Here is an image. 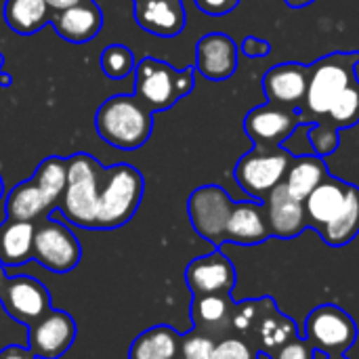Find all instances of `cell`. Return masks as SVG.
Segmentation results:
<instances>
[{
  "mask_svg": "<svg viewBox=\"0 0 359 359\" xmlns=\"http://www.w3.org/2000/svg\"><path fill=\"white\" fill-rule=\"evenodd\" d=\"M326 359H349L347 355H324Z\"/></svg>",
  "mask_w": 359,
  "mask_h": 359,
  "instance_id": "43",
  "label": "cell"
},
{
  "mask_svg": "<svg viewBox=\"0 0 359 359\" xmlns=\"http://www.w3.org/2000/svg\"><path fill=\"white\" fill-rule=\"evenodd\" d=\"M263 204L267 210L271 238L292 240V238H299L305 229H309L303 200H297L294 196H290L284 185H278L265 198Z\"/></svg>",
  "mask_w": 359,
  "mask_h": 359,
  "instance_id": "19",
  "label": "cell"
},
{
  "mask_svg": "<svg viewBox=\"0 0 359 359\" xmlns=\"http://www.w3.org/2000/svg\"><path fill=\"white\" fill-rule=\"evenodd\" d=\"M50 23L63 40L72 44H84L95 40L103 29V11L95 0H86L82 4L53 13Z\"/></svg>",
  "mask_w": 359,
  "mask_h": 359,
  "instance_id": "20",
  "label": "cell"
},
{
  "mask_svg": "<svg viewBox=\"0 0 359 359\" xmlns=\"http://www.w3.org/2000/svg\"><path fill=\"white\" fill-rule=\"evenodd\" d=\"M351 183L332 177L330 172L322 179V183L305 198V215L307 225L324 236L343 215L349 200Z\"/></svg>",
  "mask_w": 359,
  "mask_h": 359,
  "instance_id": "14",
  "label": "cell"
},
{
  "mask_svg": "<svg viewBox=\"0 0 359 359\" xmlns=\"http://www.w3.org/2000/svg\"><path fill=\"white\" fill-rule=\"evenodd\" d=\"M328 175V166L322 156L316 154H305V156H294L282 185L290 196L297 200H303L322 183V179Z\"/></svg>",
  "mask_w": 359,
  "mask_h": 359,
  "instance_id": "23",
  "label": "cell"
},
{
  "mask_svg": "<svg viewBox=\"0 0 359 359\" xmlns=\"http://www.w3.org/2000/svg\"><path fill=\"white\" fill-rule=\"evenodd\" d=\"M255 334L259 339V351L265 353V355H269L273 349L288 343L290 339L299 337L297 334V324L290 318H286L276 305L265 313V318L261 320Z\"/></svg>",
  "mask_w": 359,
  "mask_h": 359,
  "instance_id": "27",
  "label": "cell"
},
{
  "mask_svg": "<svg viewBox=\"0 0 359 359\" xmlns=\"http://www.w3.org/2000/svg\"><path fill=\"white\" fill-rule=\"evenodd\" d=\"M233 204L236 202L221 185H202L194 189L187 200V215L191 227L215 248H221L225 244V229Z\"/></svg>",
  "mask_w": 359,
  "mask_h": 359,
  "instance_id": "10",
  "label": "cell"
},
{
  "mask_svg": "<svg viewBox=\"0 0 359 359\" xmlns=\"http://www.w3.org/2000/svg\"><path fill=\"white\" fill-rule=\"evenodd\" d=\"M215 345L217 343L212 341V337L204 332H196L181 341V355L183 359H212Z\"/></svg>",
  "mask_w": 359,
  "mask_h": 359,
  "instance_id": "34",
  "label": "cell"
},
{
  "mask_svg": "<svg viewBox=\"0 0 359 359\" xmlns=\"http://www.w3.org/2000/svg\"><path fill=\"white\" fill-rule=\"evenodd\" d=\"M103 170L105 166L90 154L67 158V185L57 206L67 223L82 229H97Z\"/></svg>",
  "mask_w": 359,
  "mask_h": 359,
  "instance_id": "3",
  "label": "cell"
},
{
  "mask_svg": "<svg viewBox=\"0 0 359 359\" xmlns=\"http://www.w3.org/2000/svg\"><path fill=\"white\" fill-rule=\"evenodd\" d=\"M276 303L269 299V297H263V299H257V301H246V303H240V305H233L231 309V326L238 330V332H257L261 320L265 318V313L273 307Z\"/></svg>",
  "mask_w": 359,
  "mask_h": 359,
  "instance_id": "32",
  "label": "cell"
},
{
  "mask_svg": "<svg viewBox=\"0 0 359 359\" xmlns=\"http://www.w3.org/2000/svg\"><path fill=\"white\" fill-rule=\"evenodd\" d=\"M0 82H2V86H8L11 84V76L4 74V57L2 55H0Z\"/></svg>",
  "mask_w": 359,
  "mask_h": 359,
  "instance_id": "42",
  "label": "cell"
},
{
  "mask_svg": "<svg viewBox=\"0 0 359 359\" xmlns=\"http://www.w3.org/2000/svg\"><path fill=\"white\" fill-rule=\"evenodd\" d=\"M0 359H36L32 355L29 349H23V347H17V345H11V347H4L0 351Z\"/></svg>",
  "mask_w": 359,
  "mask_h": 359,
  "instance_id": "39",
  "label": "cell"
},
{
  "mask_svg": "<svg viewBox=\"0 0 359 359\" xmlns=\"http://www.w3.org/2000/svg\"><path fill=\"white\" fill-rule=\"evenodd\" d=\"M133 2H135V0H133Z\"/></svg>",
  "mask_w": 359,
  "mask_h": 359,
  "instance_id": "45",
  "label": "cell"
},
{
  "mask_svg": "<svg viewBox=\"0 0 359 359\" xmlns=\"http://www.w3.org/2000/svg\"><path fill=\"white\" fill-rule=\"evenodd\" d=\"M238 44L223 32H210L196 44V72L206 80L223 82L238 69Z\"/></svg>",
  "mask_w": 359,
  "mask_h": 359,
  "instance_id": "16",
  "label": "cell"
},
{
  "mask_svg": "<svg viewBox=\"0 0 359 359\" xmlns=\"http://www.w3.org/2000/svg\"><path fill=\"white\" fill-rule=\"evenodd\" d=\"M53 210L55 208L48 204L32 177L21 181L6 194V219L38 223L46 219Z\"/></svg>",
  "mask_w": 359,
  "mask_h": 359,
  "instance_id": "22",
  "label": "cell"
},
{
  "mask_svg": "<svg viewBox=\"0 0 359 359\" xmlns=\"http://www.w3.org/2000/svg\"><path fill=\"white\" fill-rule=\"evenodd\" d=\"M36 223L6 219L0 225V265L19 267L32 261Z\"/></svg>",
  "mask_w": 359,
  "mask_h": 359,
  "instance_id": "21",
  "label": "cell"
},
{
  "mask_svg": "<svg viewBox=\"0 0 359 359\" xmlns=\"http://www.w3.org/2000/svg\"><path fill=\"white\" fill-rule=\"evenodd\" d=\"M82 2H86V0H46V4L50 6L53 13L69 8V6H76V4H82Z\"/></svg>",
  "mask_w": 359,
  "mask_h": 359,
  "instance_id": "40",
  "label": "cell"
},
{
  "mask_svg": "<svg viewBox=\"0 0 359 359\" xmlns=\"http://www.w3.org/2000/svg\"><path fill=\"white\" fill-rule=\"evenodd\" d=\"M181 347L179 334L170 326H154L145 332H141L130 349L128 359H175Z\"/></svg>",
  "mask_w": 359,
  "mask_h": 359,
  "instance_id": "25",
  "label": "cell"
},
{
  "mask_svg": "<svg viewBox=\"0 0 359 359\" xmlns=\"http://www.w3.org/2000/svg\"><path fill=\"white\" fill-rule=\"evenodd\" d=\"M32 259L53 273H67L78 267L82 248L76 233L67 225L46 217L36 223Z\"/></svg>",
  "mask_w": 359,
  "mask_h": 359,
  "instance_id": "9",
  "label": "cell"
},
{
  "mask_svg": "<svg viewBox=\"0 0 359 359\" xmlns=\"http://www.w3.org/2000/svg\"><path fill=\"white\" fill-rule=\"evenodd\" d=\"M76 322L67 311L50 309L29 326L27 349L36 359H57L67 353L76 341Z\"/></svg>",
  "mask_w": 359,
  "mask_h": 359,
  "instance_id": "13",
  "label": "cell"
},
{
  "mask_svg": "<svg viewBox=\"0 0 359 359\" xmlns=\"http://www.w3.org/2000/svg\"><path fill=\"white\" fill-rule=\"evenodd\" d=\"M0 305L8 318L27 328L53 309L48 288L29 276H8L0 267Z\"/></svg>",
  "mask_w": 359,
  "mask_h": 359,
  "instance_id": "8",
  "label": "cell"
},
{
  "mask_svg": "<svg viewBox=\"0 0 359 359\" xmlns=\"http://www.w3.org/2000/svg\"><path fill=\"white\" fill-rule=\"evenodd\" d=\"M359 50L353 53H330L309 65L307 95L299 109L305 124L320 122L328 116L332 105L343 97V93L358 80Z\"/></svg>",
  "mask_w": 359,
  "mask_h": 359,
  "instance_id": "1",
  "label": "cell"
},
{
  "mask_svg": "<svg viewBox=\"0 0 359 359\" xmlns=\"http://www.w3.org/2000/svg\"><path fill=\"white\" fill-rule=\"evenodd\" d=\"M269 359H316L318 351L311 347V343L305 337H294L288 343L280 345L278 349H273L269 355Z\"/></svg>",
  "mask_w": 359,
  "mask_h": 359,
  "instance_id": "35",
  "label": "cell"
},
{
  "mask_svg": "<svg viewBox=\"0 0 359 359\" xmlns=\"http://www.w3.org/2000/svg\"><path fill=\"white\" fill-rule=\"evenodd\" d=\"M133 15L141 29L158 38H177L187 23L183 0H135Z\"/></svg>",
  "mask_w": 359,
  "mask_h": 359,
  "instance_id": "17",
  "label": "cell"
},
{
  "mask_svg": "<svg viewBox=\"0 0 359 359\" xmlns=\"http://www.w3.org/2000/svg\"><path fill=\"white\" fill-rule=\"evenodd\" d=\"M212 359H259V351L242 339H223L215 345Z\"/></svg>",
  "mask_w": 359,
  "mask_h": 359,
  "instance_id": "36",
  "label": "cell"
},
{
  "mask_svg": "<svg viewBox=\"0 0 359 359\" xmlns=\"http://www.w3.org/2000/svg\"><path fill=\"white\" fill-rule=\"evenodd\" d=\"M290 8H303V6H309V4H313L316 0H284Z\"/></svg>",
  "mask_w": 359,
  "mask_h": 359,
  "instance_id": "41",
  "label": "cell"
},
{
  "mask_svg": "<svg viewBox=\"0 0 359 359\" xmlns=\"http://www.w3.org/2000/svg\"><path fill=\"white\" fill-rule=\"evenodd\" d=\"M32 179L36 181V185L44 194L48 204L53 208H57L61 202V196L65 191V185H67V158H61V156L44 158L38 164Z\"/></svg>",
  "mask_w": 359,
  "mask_h": 359,
  "instance_id": "28",
  "label": "cell"
},
{
  "mask_svg": "<svg viewBox=\"0 0 359 359\" xmlns=\"http://www.w3.org/2000/svg\"><path fill=\"white\" fill-rule=\"evenodd\" d=\"M324 124L334 126L337 130L341 128H351L359 122V80L351 82V86L343 93V97L332 105L328 116L320 120Z\"/></svg>",
  "mask_w": 359,
  "mask_h": 359,
  "instance_id": "30",
  "label": "cell"
},
{
  "mask_svg": "<svg viewBox=\"0 0 359 359\" xmlns=\"http://www.w3.org/2000/svg\"><path fill=\"white\" fill-rule=\"evenodd\" d=\"M303 328V337L322 355H347L358 341L355 320L334 303H324L311 309Z\"/></svg>",
  "mask_w": 359,
  "mask_h": 359,
  "instance_id": "7",
  "label": "cell"
},
{
  "mask_svg": "<svg viewBox=\"0 0 359 359\" xmlns=\"http://www.w3.org/2000/svg\"><path fill=\"white\" fill-rule=\"evenodd\" d=\"M95 130L101 141L118 149H139L154 133V111L137 95H114L95 111Z\"/></svg>",
  "mask_w": 359,
  "mask_h": 359,
  "instance_id": "2",
  "label": "cell"
},
{
  "mask_svg": "<svg viewBox=\"0 0 359 359\" xmlns=\"http://www.w3.org/2000/svg\"><path fill=\"white\" fill-rule=\"evenodd\" d=\"M196 86V69H177L170 63L143 57L135 65V93L149 111H164L175 107Z\"/></svg>",
  "mask_w": 359,
  "mask_h": 359,
  "instance_id": "4",
  "label": "cell"
},
{
  "mask_svg": "<svg viewBox=\"0 0 359 359\" xmlns=\"http://www.w3.org/2000/svg\"><path fill=\"white\" fill-rule=\"evenodd\" d=\"M271 238L265 204L259 200L236 202L225 229V242L236 246H259Z\"/></svg>",
  "mask_w": 359,
  "mask_h": 359,
  "instance_id": "18",
  "label": "cell"
},
{
  "mask_svg": "<svg viewBox=\"0 0 359 359\" xmlns=\"http://www.w3.org/2000/svg\"><path fill=\"white\" fill-rule=\"evenodd\" d=\"M240 50H242L246 57H250V59H261V57H267V55L271 53V44H269L267 40H263V38L248 36V38H244Z\"/></svg>",
  "mask_w": 359,
  "mask_h": 359,
  "instance_id": "38",
  "label": "cell"
},
{
  "mask_svg": "<svg viewBox=\"0 0 359 359\" xmlns=\"http://www.w3.org/2000/svg\"><path fill=\"white\" fill-rule=\"evenodd\" d=\"M359 233V187L351 183L347 206L341 215V219L322 236V240L332 248H343L351 244Z\"/></svg>",
  "mask_w": 359,
  "mask_h": 359,
  "instance_id": "29",
  "label": "cell"
},
{
  "mask_svg": "<svg viewBox=\"0 0 359 359\" xmlns=\"http://www.w3.org/2000/svg\"><path fill=\"white\" fill-rule=\"evenodd\" d=\"M4 196V181H2V177H0V198Z\"/></svg>",
  "mask_w": 359,
  "mask_h": 359,
  "instance_id": "44",
  "label": "cell"
},
{
  "mask_svg": "<svg viewBox=\"0 0 359 359\" xmlns=\"http://www.w3.org/2000/svg\"><path fill=\"white\" fill-rule=\"evenodd\" d=\"M231 305L229 297H194L191 303V320L200 332H219L231 324Z\"/></svg>",
  "mask_w": 359,
  "mask_h": 359,
  "instance_id": "26",
  "label": "cell"
},
{
  "mask_svg": "<svg viewBox=\"0 0 359 359\" xmlns=\"http://www.w3.org/2000/svg\"><path fill=\"white\" fill-rule=\"evenodd\" d=\"M305 120L299 109L263 103L252 107L244 118V133L257 147H280L284 145Z\"/></svg>",
  "mask_w": 359,
  "mask_h": 359,
  "instance_id": "11",
  "label": "cell"
},
{
  "mask_svg": "<svg viewBox=\"0 0 359 359\" xmlns=\"http://www.w3.org/2000/svg\"><path fill=\"white\" fill-rule=\"evenodd\" d=\"M292 154L286 151L282 145L280 147H252L250 151H246L236 168H233V177L238 181V185L252 198L259 202H265V198L278 187L282 185L286 170L292 162Z\"/></svg>",
  "mask_w": 359,
  "mask_h": 359,
  "instance_id": "6",
  "label": "cell"
},
{
  "mask_svg": "<svg viewBox=\"0 0 359 359\" xmlns=\"http://www.w3.org/2000/svg\"><path fill=\"white\" fill-rule=\"evenodd\" d=\"M101 72L109 80H122L135 72V55L126 44H107L99 57Z\"/></svg>",
  "mask_w": 359,
  "mask_h": 359,
  "instance_id": "31",
  "label": "cell"
},
{
  "mask_svg": "<svg viewBox=\"0 0 359 359\" xmlns=\"http://www.w3.org/2000/svg\"><path fill=\"white\" fill-rule=\"evenodd\" d=\"M194 2H196V6L202 13L212 15V17L227 15V13H231L240 4V0H194Z\"/></svg>",
  "mask_w": 359,
  "mask_h": 359,
  "instance_id": "37",
  "label": "cell"
},
{
  "mask_svg": "<svg viewBox=\"0 0 359 359\" xmlns=\"http://www.w3.org/2000/svg\"><path fill=\"white\" fill-rule=\"evenodd\" d=\"M307 78L309 65L299 61H286L269 67L263 76V90L267 103L288 109H301L307 95Z\"/></svg>",
  "mask_w": 359,
  "mask_h": 359,
  "instance_id": "15",
  "label": "cell"
},
{
  "mask_svg": "<svg viewBox=\"0 0 359 359\" xmlns=\"http://www.w3.org/2000/svg\"><path fill=\"white\" fill-rule=\"evenodd\" d=\"M145 181L139 168L120 162L105 166L99 194L97 229H118L126 225L141 206Z\"/></svg>",
  "mask_w": 359,
  "mask_h": 359,
  "instance_id": "5",
  "label": "cell"
},
{
  "mask_svg": "<svg viewBox=\"0 0 359 359\" xmlns=\"http://www.w3.org/2000/svg\"><path fill=\"white\" fill-rule=\"evenodd\" d=\"M236 280H238L236 267L229 261V257L221 252V248H217L210 255L194 259L185 269V282L194 292V297H206V294L231 297L236 288Z\"/></svg>",
  "mask_w": 359,
  "mask_h": 359,
  "instance_id": "12",
  "label": "cell"
},
{
  "mask_svg": "<svg viewBox=\"0 0 359 359\" xmlns=\"http://www.w3.org/2000/svg\"><path fill=\"white\" fill-rule=\"evenodd\" d=\"M307 141H309L313 154L324 158V156H330L339 149L341 137H339V130L334 126L324 124V122H313V124H309Z\"/></svg>",
  "mask_w": 359,
  "mask_h": 359,
  "instance_id": "33",
  "label": "cell"
},
{
  "mask_svg": "<svg viewBox=\"0 0 359 359\" xmlns=\"http://www.w3.org/2000/svg\"><path fill=\"white\" fill-rule=\"evenodd\" d=\"M4 21L19 36H34L50 23L53 11L46 0H4Z\"/></svg>",
  "mask_w": 359,
  "mask_h": 359,
  "instance_id": "24",
  "label": "cell"
}]
</instances>
